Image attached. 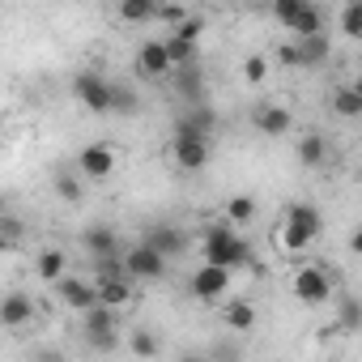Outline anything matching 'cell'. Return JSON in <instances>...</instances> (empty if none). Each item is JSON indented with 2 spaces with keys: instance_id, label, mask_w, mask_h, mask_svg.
Instances as JSON below:
<instances>
[{
  "instance_id": "6da1fadb",
  "label": "cell",
  "mask_w": 362,
  "mask_h": 362,
  "mask_svg": "<svg viewBox=\"0 0 362 362\" xmlns=\"http://www.w3.org/2000/svg\"><path fill=\"white\" fill-rule=\"evenodd\" d=\"M205 264L226 269V273L247 269L252 264V247H247V239H239V230L230 222H209L205 226Z\"/></svg>"
},
{
  "instance_id": "7a4b0ae2",
  "label": "cell",
  "mask_w": 362,
  "mask_h": 362,
  "mask_svg": "<svg viewBox=\"0 0 362 362\" xmlns=\"http://www.w3.org/2000/svg\"><path fill=\"white\" fill-rule=\"evenodd\" d=\"M320 209L315 205H290L286 222H281V247L286 252H307V243L320 239Z\"/></svg>"
},
{
  "instance_id": "3957f363",
  "label": "cell",
  "mask_w": 362,
  "mask_h": 362,
  "mask_svg": "<svg viewBox=\"0 0 362 362\" xmlns=\"http://www.w3.org/2000/svg\"><path fill=\"white\" fill-rule=\"evenodd\" d=\"M73 94H77V103H81L86 111H94V115L115 111V86H111L103 73H77Z\"/></svg>"
},
{
  "instance_id": "277c9868",
  "label": "cell",
  "mask_w": 362,
  "mask_h": 362,
  "mask_svg": "<svg viewBox=\"0 0 362 362\" xmlns=\"http://www.w3.org/2000/svg\"><path fill=\"white\" fill-rule=\"evenodd\" d=\"M86 341H90V349H98V354H111L115 345H119V337H115V311L111 307H94V311H86Z\"/></svg>"
},
{
  "instance_id": "5b68a950",
  "label": "cell",
  "mask_w": 362,
  "mask_h": 362,
  "mask_svg": "<svg viewBox=\"0 0 362 362\" xmlns=\"http://www.w3.org/2000/svg\"><path fill=\"white\" fill-rule=\"evenodd\" d=\"M124 264H128V277H141V281H158V277L166 273V256H162L158 247H149V243L128 247Z\"/></svg>"
},
{
  "instance_id": "8992f818",
  "label": "cell",
  "mask_w": 362,
  "mask_h": 362,
  "mask_svg": "<svg viewBox=\"0 0 362 362\" xmlns=\"http://www.w3.org/2000/svg\"><path fill=\"white\" fill-rule=\"evenodd\" d=\"M294 294H298L307 307H320V303H328V298H332V281H328V273H324V269L307 264V269H298V273H294Z\"/></svg>"
},
{
  "instance_id": "52a82bcc",
  "label": "cell",
  "mask_w": 362,
  "mask_h": 362,
  "mask_svg": "<svg viewBox=\"0 0 362 362\" xmlns=\"http://www.w3.org/2000/svg\"><path fill=\"white\" fill-rule=\"evenodd\" d=\"M136 73H141V77H166V73H175L170 52H166V39L141 43V52H136Z\"/></svg>"
},
{
  "instance_id": "ba28073f",
  "label": "cell",
  "mask_w": 362,
  "mask_h": 362,
  "mask_svg": "<svg viewBox=\"0 0 362 362\" xmlns=\"http://www.w3.org/2000/svg\"><path fill=\"white\" fill-rule=\"evenodd\" d=\"M77 170H81L86 179H107V175L115 170V153H111V145H103V141L86 145V149L77 153Z\"/></svg>"
},
{
  "instance_id": "9c48e42d",
  "label": "cell",
  "mask_w": 362,
  "mask_h": 362,
  "mask_svg": "<svg viewBox=\"0 0 362 362\" xmlns=\"http://www.w3.org/2000/svg\"><path fill=\"white\" fill-rule=\"evenodd\" d=\"M170 81H175V94L184 98L188 107L205 103V69H201V64H188V69H175V73H170Z\"/></svg>"
},
{
  "instance_id": "30bf717a",
  "label": "cell",
  "mask_w": 362,
  "mask_h": 362,
  "mask_svg": "<svg viewBox=\"0 0 362 362\" xmlns=\"http://www.w3.org/2000/svg\"><path fill=\"white\" fill-rule=\"evenodd\" d=\"M226 290H230V273H226V269L201 264V269L192 273V294H197V298H205V303H209V298H222Z\"/></svg>"
},
{
  "instance_id": "8fae6325",
  "label": "cell",
  "mask_w": 362,
  "mask_h": 362,
  "mask_svg": "<svg viewBox=\"0 0 362 362\" xmlns=\"http://www.w3.org/2000/svg\"><path fill=\"white\" fill-rule=\"evenodd\" d=\"M252 124H256L264 136H286V132L294 128V115H290L286 107H277V103H264V107H256Z\"/></svg>"
},
{
  "instance_id": "7c38bea8",
  "label": "cell",
  "mask_w": 362,
  "mask_h": 362,
  "mask_svg": "<svg viewBox=\"0 0 362 362\" xmlns=\"http://www.w3.org/2000/svg\"><path fill=\"white\" fill-rule=\"evenodd\" d=\"M141 243H149V247H158L162 256H179V252H188V235L184 230H179V226H149L145 230V239Z\"/></svg>"
},
{
  "instance_id": "4fadbf2b",
  "label": "cell",
  "mask_w": 362,
  "mask_h": 362,
  "mask_svg": "<svg viewBox=\"0 0 362 362\" xmlns=\"http://www.w3.org/2000/svg\"><path fill=\"white\" fill-rule=\"evenodd\" d=\"M170 158L179 170H201L209 166V141H170Z\"/></svg>"
},
{
  "instance_id": "5bb4252c",
  "label": "cell",
  "mask_w": 362,
  "mask_h": 362,
  "mask_svg": "<svg viewBox=\"0 0 362 362\" xmlns=\"http://www.w3.org/2000/svg\"><path fill=\"white\" fill-rule=\"evenodd\" d=\"M60 298L77 311H94L98 307V286L94 281H81V277H64L60 281Z\"/></svg>"
},
{
  "instance_id": "9a60e30c",
  "label": "cell",
  "mask_w": 362,
  "mask_h": 362,
  "mask_svg": "<svg viewBox=\"0 0 362 362\" xmlns=\"http://www.w3.org/2000/svg\"><path fill=\"white\" fill-rule=\"evenodd\" d=\"M35 273H39L43 281H56V286H60V281L69 277V256H64V252H56V247H47V252L35 260Z\"/></svg>"
},
{
  "instance_id": "2e32d148",
  "label": "cell",
  "mask_w": 362,
  "mask_h": 362,
  "mask_svg": "<svg viewBox=\"0 0 362 362\" xmlns=\"http://www.w3.org/2000/svg\"><path fill=\"white\" fill-rule=\"evenodd\" d=\"M30 315H35V303L26 294H9L5 303H0V320H5V328H22Z\"/></svg>"
},
{
  "instance_id": "e0dca14e",
  "label": "cell",
  "mask_w": 362,
  "mask_h": 362,
  "mask_svg": "<svg viewBox=\"0 0 362 362\" xmlns=\"http://www.w3.org/2000/svg\"><path fill=\"white\" fill-rule=\"evenodd\" d=\"M86 247L94 252V260H107V256H115V252H119V243H115V230H111V226H90V230H86Z\"/></svg>"
},
{
  "instance_id": "ac0fdd59",
  "label": "cell",
  "mask_w": 362,
  "mask_h": 362,
  "mask_svg": "<svg viewBox=\"0 0 362 362\" xmlns=\"http://www.w3.org/2000/svg\"><path fill=\"white\" fill-rule=\"evenodd\" d=\"M328 56H332V47H328V35L298 39V60H303V69H315V64H324Z\"/></svg>"
},
{
  "instance_id": "d6986e66",
  "label": "cell",
  "mask_w": 362,
  "mask_h": 362,
  "mask_svg": "<svg viewBox=\"0 0 362 362\" xmlns=\"http://www.w3.org/2000/svg\"><path fill=\"white\" fill-rule=\"evenodd\" d=\"M290 35H294V39H315V35H324V13H320L315 5H307V9L298 13V22L290 26Z\"/></svg>"
},
{
  "instance_id": "ffe728a7",
  "label": "cell",
  "mask_w": 362,
  "mask_h": 362,
  "mask_svg": "<svg viewBox=\"0 0 362 362\" xmlns=\"http://www.w3.org/2000/svg\"><path fill=\"white\" fill-rule=\"evenodd\" d=\"M324 158H328V141H324L320 132H307V136L298 141V162H303V166H320Z\"/></svg>"
},
{
  "instance_id": "44dd1931",
  "label": "cell",
  "mask_w": 362,
  "mask_h": 362,
  "mask_svg": "<svg viewBox=\"0 0 362 362\" xmlns=\"http://www.w3.org/2000/svg\"><path fill=\"white\" fill-rule=\"evenodd\" d=\"M94 286H98V303L111 307V311L132 298V281H94Z\"/></svg>"
},
{
  "instance_id": "7402d4cb",
  "label": "cell",
  "mask_w": 362,
  "mask_h": 362,
  "mask_svg": "<svg viewBox=\"0 0 362 362\" xmlns=\"http://www.w3.org/2000/svg\"><path fill=\"white\" fill-rule=\"evenodd\" d=\"M332 111L345 115V119H358V115H362V94H358L354 86H341V90L332 94Z\"/></svg>"
},
{
  "instance_id": "603a6c76",
  "label": "cell",
  "mask_w": 362,
  "mask_h": 362,
  "mask_svg": "<svg viewBox=\"0 0 362 362\" xmlns=\"http://www.w3.org/2000/svg\"><path fill=\"white\" fill-rule=\"evenodd\" d=\"M252 324H256V307H252V303L239 298V303L226 307V328H230V332H247Z\"/></svg>"
},
{
  "instance_id": "cb8c5ba5",
  "label": "cell",
  "mask_w": 362,
  "mask_h": 362,
  "mask_svg": "<svg viewBox=\"0 0 362 362\" xmlns=\"http://www.w3.org/2000/svg\"><path fill=\"white\" fill-rule=\"evenodd\" d=\"M252 218H256V201L252 197H230L226 201V222L230 226H247Z\"/></svg>"
},
{
  "instance_id": "d4e9b609",
  "label": "cell",
  "mask_w": 362,
  "mask_h": 362,
  "mask_svg": "<svg viewBox=\"0 0 362 362\" xmlns=\"http://www.w3.org/2000/svg\"><path fill=\"white\" fill-rule=\"evenodd\" d=\"M184 119H192V124H197L205 136H214V132H218V111H214L209 103H197V107H188V111H184Z\"/></svg>"
},
{
  "instance_id": "484cf974",
  "label": "cell",
  "mask_w": 362,
  "mask_h": 362,
  "mask_svg": "<svg viewBox=\"0 0 362 362\" xmlns=\"http://www.w3.org/2000/svg\"><path fill=\"white\" fill-rule=\"evenodd\" d=\"M94 281H132L128 277V264L119 260V256H107V260H94Z\"/></svg>"
},
{
  "instance_id": "4316f807",
  "label": "cell",
  "mask_w": 362,
  "mask_h": 362,
  "mask_svg": "<svg viewBox=\"0 0 362 362\" xmlns=\"http://www.w3.org/2000/svg\"><path fill=\"white\" fill-rule=\"evenodd\" d=\"M119 18L124 22H149V18H158V5H153V0H124Z\"/></svg>"
},
{
  "instance_id": "83f0119b",
  "label": "cell",
  "mask_w": 362,
  "mask_h": 362,
  "mask_svg": "<svg viewBox=\"0 0 362 362\" xmlns=\"http://www.w3.org/2000/svg\"><path fill=\"white\" fill-rule=\"evenodd\" d=\"M341 35L362 39V0H349V5L341 9Z\"/></svg>"
},
{
  "instance_id": "f1b7e54d",
  "label": "cell",
  "mask_w": 362,
  "mask_h": 362,
  "mask_svg": "<svg viewBox=\"0 0 362 362\" xmlns=\"http://www.w3.org/2000/svg\"><path fill=\"white\" fill-rule=\"evenodd\" d=\"M128 345H132V354H136V358H158V337H153L149 328H132Z\"/></svg>"
},
{
  "instance_id": "f546056e",
  "label": "cell",
  "mask_w": 362,
  "mask_h": 362,
  "mask_svg": "<svg viewBox=\"0 0 362 362\" xmlns=\"http://www.w3.org/2000/svg\"><path fill=\"white\" fill-rule=\"evenodd\" d=\"M166 52H170V64H175V69L197 64V47H192V43H184V39H166Z\"/></svg>"
},
{
  "instance_id": "4dcf8cb0",
  "label": "cell",
  "mask_w": 362,
  "mask_h": 362,
  "mask_svg": "<svg viewBox=\"0 0 362 362\" xmlns=\"http://www.w3.org/2000/svg\"><path fill=\"white\" fill-rule=\"evenodd\" d=\"M303 9H307V0H277V5H273V18L290 30V26L298 22V13H303Z\"/></svg>"
},
{
  "instance_id": "1f68e13d",
  "label": "cell",
  "mask_w": 362,
  "mask_h": 362,
  "mask_svg": "<svg viewBox=\"0 0 362 362\" xmlns=\"http://www.w3.org/2000/svg\"><path fill=\"white\" fill-rule=\"evenodd\" d=\"M337 315H341V328H358L362 332V303L358 298H341V311Z\"/></svg>"
},
{
  "instance_id": "d6a6232c",
  "label": "cell",
  "mask_w": 362,
  "mask_h": 362,
  "mask_svg": "<svg viewBox=\"0 0 362 362\" xmlns=\"http://www.w3.org/2000/svg\"><path fill=\"white\" fill-rule=\"evenodd\" d=\"M201 35H205V22H201V18H188L179 30H170V39H184V43H192V47L201 43Z\"/></svg>"
},
{
  "instance_id": "836d02e7",
  "label": "cell",
  "mask_w": 362,
  "mask_h": 362,
  "mask_svg": "<svg viewBox=\"0 0 362 362\" xmlns=\"http://www.w3.org/2000/svg\"><path fill=\"white\" fill-rule=\"evenodd\" d=\"M243 77H247L252 86H260V81L269 77V60H264V56H247V60H243Z\"/></svg>"
},
{
  "instance_id": "e575fe53",
  "label": "cell",
  "mask_w": 362,
  "mask_h": 362,
  "mask_svg": "<svg viewBox=\"0 0 362 362\" xmlns=\"http://www.w3.org/2000/svg\"><path fill=\"white\" fill-rule=\"evenodd\" d=\"M0 239H5V247H18V243H22V222H18L13 214L0 218Z\"/></svg>"
},
{
  "instance_id": "d590c367",
  "label": "cell",
  "mask_w": 362,
  "mask_h": 362,
  "mask_svg": "<svg viewBox=\"0 0 362 362\" xmlns=\"http://www.w3.org/2000/svg\"><path fill=\"white\" fill-rule=\"evenodd\" d=\"M56 192L64 197V201H81V184H77V175H56Z\"/></svg>"
},
{
  "instance_id": "8d00e7d4",
  "label": "cell",
  "mask_w": 362,
  "mask_h": 362,
  "mask_svg": "<svg viewBox=\"0 0 362 362\" xmlns=\"http://www.w3.org/2000/svg\"><path fill=\"white\" fill-rule=\"evenodd\" d=\"M115 111H119V115H132V111H141L136 94H132V90H124V86H115Z\"/></svg>"
},
{
  "instance_id": "74e56055",
  "label": "cell",
  "mask_w": 362,
  "mask_h": 362,
  "mask_svg": "<svg viewBox=\"0 0 362 362\" xmlns=\"http://www.w3.org/2000/svg\"><path fill=\"white\" fill-rule=\"evenodd\" d=\"M158 18H162V22H166L170 30H179V26H184V22H188V13H184V9H179V5H158Z\"/></svg>"
},
{
  "instance_id": "f35d334b",
  "label": "cell",
  "mask_w": 362,
  "mask_h": 362,
  "mask_svg": "<svg viewBox=\"0 0 362 362\" xmlns=\"http://www.w3.org/2000/svg\"><path fill=\"white\" fill-rule=\"evenodd\" d=\"M277 60H281L286 69H303V60H298V43H286V47L277 52Z\"/></svg>"
},
{
  "instance_id": "ab89813d",
  "label": "cell",
  "mask_w": 362,
  "mask_h": 362,
  "mask_svg": "<svg viewBox=\"0 0 362 362\" xmlns=\"http://www.w3.org/2000/svg\"><path fill=\"white\" fill-rule=\"evenodd\" d=\"M349 252L362 256V226H354V235H349Z\"/></svg>"
},
{
  "instance_id": "60d3db41",
  "label": "cell",
  "mask_w": 362,
  "mask_h": 362,
  "mask_svg": "<svg viewBox=\"0 0 362 362\" xmlns=\"http://www.w3.org/2000/svg\"><path fill=\"white\" fill-rule=\"evenodd\" d=\"M35 362H64V358H60L56 349H39V354H35Z\"/></svg>"
},
{
  "instance_id": "b9f144b4",
  "label": "cell",
  "mask_w": 362,
  "mask_h": 362,
  "mask_svg": "<svg viewBox=\"0 0 362 362\" xmlns=\"http://www.w3.org/2000/svg\"><path fill=\"white\" fill-rule=\"evenodd\" d=\"M184 362H205V358H201V354H188V358H184Z\"/></svg>"
},
{
  "instance_id": "7bdbcfd3",
  "label": "cell",
  "mask_w": 362,
  "mask_h": 362,
  "mask_svg": "<svg viewBox=\"0 0 362 362\" xmlns=\"http://www.w3.org/2000/svg\"><path fill=\"white\" fill-rule=\"evenodd\" d=\"M354 90H358V94H362V77H358V81H354Z\"/></svg>"
}]
</instances>
